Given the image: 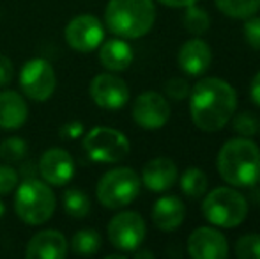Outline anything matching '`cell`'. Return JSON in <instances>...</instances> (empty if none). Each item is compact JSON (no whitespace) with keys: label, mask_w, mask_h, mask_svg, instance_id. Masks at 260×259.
<instances>
[{"label":"cell","mask_w":260,"mask_h":259,"mask_svg":"<svg viewBox=\"0 0 260 259\" xmlns=\"http://www.w3.org/2000/svg\"><path fill=\"white\" fill-rule=\"evenodd\" d=\"M237 108L236 89L216 76L202 78L189 93V116L199 130L214 133L226 126Z\"/></svg>","instance_id":"obj_1"},{"label":"cell","mask_w":260,"mask_h":259,"mask_svg":"<svg viewBox=\"0 0 260 259\" xmlns=\"http://www.w3.org/2000/svg\"><path fill=\"white\" fill-rule=\"evenodd\" d=\"M216 167L223 181L234 188H250L260 181V149L250 137L225 142L218 153Z\"/></svg>","instance_id":"obj_2"},{"label":"cell","mask_w":260,"mask_h":259,"mask_svg":"<svg viewBox=\"0 0 260 259\" xmlns=\"http://www.w3.org/2000/svg\"><path fill=\"white\" fill-rule=\"evenodd\" d=\"M154 20V0H110L105 11L106 27L122 39H138L149 34Z\"/></svg>","instance_id":"obj_3"},{"label":"cell","mask_w":260,"mask_h":259,"mask_svg":"<svg viewBox=\"0 0 260 259\" xmlns=\"http://www.w3.org/2000/svg\"><path fill=\"white\" fill-rule=\"evenodd\" d=\"M246 197L234 187H219L211 190L202 203V215L207 222L218 227H236L243 224L248 215Z\"/></svg>","instance_id":"obj_4"},{"label":"cell","mask_w":260,"mask_h":259,"mask_svg":"<svg viewBox=\"0 0 260 259\" xmlns=\"http://www.w3.org/2000/svg\"><path fill=\"white\" fill-rule=\"evenodd\" d=\"M57 206L53 190L46 181L27 180L18 187L14 195L16 215L30 225H41L50 220Z\"/></svg>","instance_id":"obj_5"},{"label":"cell","mask_w":260,"mask_h":259,"mask_svg":"<svg viewBox=\"0 0 260 259\" xmlns=\"http://www.w3.org/2000/svg\"><path fill=\"white\" fill-rule=\"evenodd\" d=\"M140 185V176L131 167H117L100 180L96 188L98 200L108 210H119L137 199Z\"/></svg>","instance_id":"obj_6"},{"label":"cell","mask_w":260,"mask_h":259,"mask_svg":"<svg viewBox=\"0 0 260 259\" xmlns=\"http://www.w3.org/2000/svg\"><path fill=\"white\" fill-rule=\"evenodd\" d=\"M83 149L92 162L115 163L129 155V140L122 131L108 126H96L83 138Z\"/></svg>","instance_id":"obj_7"},{"label":"cell","mask_w":260,"mask_h":259,"mask_svg":"<svg viewBox=\"0 0 260 259\" xmlns=\"http://www.w3.org/2000/svg\"><path fill=\"white\" fill-rule=\"evenodd\" d=\"M145 220L137 211H122L108 224V238L115 249L135 252L145 240Z\"/></svg>","instance_id":"obj_8"},{"label":"cell","mask_w":260,"mask_h":259,"mask_svg":"<svg viewBox=\"0 0 260 259\" xmlns=\"http://www.w3.org/2000/svg\"><path fill=\"white\" fill-rule=\"evenodd\" d=\"M20 85L30 100L46 101L57 87V76L52 64L39 57L25 63L20 73Z\"/></svg>","instance_id":"obj_9"},{"label":"cell","mask_w":260,"mask_h":259,"mask_svg":"<svg viewBox=\"0 0 260 259\" xmlns=\"http://www.w3.org/2000/svg\"><path fill=\"white\" fill-rule=\"evenodd\" d=\"M105 39V28L94 14H80L66 27V41L73 50L94 52Z\"/></svg>","instance_id":"obj_10"},{"label":"cell","mask_w":260,"mask_h":259,"mask_svg":"<svg viewBox=\"0 0 260 259\" xmlns=\"http://www.w3.org/2000/svg\"><path fill=\"white\" fill-rule=\"evenodd\" d=\"M170 119V105L159 93H142L133 103V121L140 128L159 130Z\"/></svg>","instance_id":"obj_11"},{"label":"cell","mask_w":260,"mask_h":259,"mask_svg":"<svg viewBox=\"0 0 260 259\" xmlns=\"http://www.w3.org/2000/svg\"><path fill=\"white\" fill-rule=\"evenodd\" d=\"M90 98L98 107L106 110H119L129 100V89L120 76L101 73L90 82Z\"/></svg>","instance_id":"obj_12"},{"label":"cell","mask_w":260,"mask_h":259,"mask_svg":"<svg viewBox=\"0 0 260 259\" xmlns=\"http://www.w3.org/2000/svg\"><path fill=\"white\" fill-rule=\"evenodd\" d=\"M193 259H225L229 257V242L225 235L214 227H199L188 236L186 243Z\"/></svg>","instance_id":"obj_13"},{"label":"cell","mask_w":260,"mask_h":259,"mask_svg":"<svg viewBox=\"0 0 260 259\" xmlns=\"http://www.w3.org/2000/svg\"><path fill=\"white\" fill-rule=\"evenodd\" d=\"M39 174L48 185L62 187L68 185L75 176V162L66 149L52 148L43 153L39 160Z\"/></svg>","instance_id":"obj_14"},{"label":"cell","mask_w":260,"mask_h":259,"mask_svg":"<svg viewBox=\"0 0 260 259\" xmlns=\"http://www.w3.org/2000/svg\"><path fill=\"white\" fill-rule=\"evenodd\" d=\"M69 243L62 233L48 229L30 238L27 243L25 257L28 259H64L68 256Z\"/></svg>","instance_id":"obj_15"},{"label":"cell","mask_w":260,"mask_h":259,"mask_svg":"<svg viewBox=\"0 0 260 259\" xmlns=\"http://www.w3.org/2000/svg\"><path fill=\"white\" fill-rule=\"evenodd\" d=\"M211 59H212L211 48L200 38H193L189 41H186L177 53L179 68L186 75H191V76L204 75L209 69V66H211Z\"/></svg>","instance_id":"obj_16"},{"label":"cell","mask_w":260,"mask_h":259,"mask_svg":"<svg viewBox=\"0 0 260 259\" xmlns=\"http://www.w3.org/2000/svg\"><path fill=\"white\" fill-rule=\"evenodd\" d=\"M179 180V170L177 165L167 156H159L151 162L145 163L144 170H142V181H144L145 188L151 192H167L175 185Z\"/></svg>","instance_id":"obj_17"},{"label":"cell","mask_w":260,"mask_h":259,"mask_svg":"<svg viewBox=\"0 0 260 259\" xmlns=\"http://www.w3.org/2000/svg\"><path fill=\"white\" fill-rule=\"evenodd\" d=\"M186 208L177 195H165L156 200L152 208V222L157 229L172 233L184 222Z\"/></svg>","instance_id":"obj_18"},{"label":"cell","mask_w":260,"mask_h":259,"mask_svg":"<svg viewBox=\"0 0 260 259\" xmlns=\"http://www.w3.org/2000/svg\"><path fill=\"white\" fill-rule=\"evenodd\" d=\"M28 118V107L25 100L14 91L0 93V128L16 130L25 125Z\"/></svg>","instance_id":"obj_19"},{"label":"cell","mask_w":260,"mask_h":259,"mask_svg":"<svg viewBox=\"0 0 260 259\" xmlns=\"http://www.w3.org/2000/svg\"><path fill=\"white\" fill-rule=\"evenodd\" d=\"M133 48L124 39H110L101 45L100 61L108 71H124L133 63Z\"/></svg>","instance_id":"obj_20"},{"label":"cell","mask_w":260,"mask_h":259,"mask_svg":"<svg viewBox=\"0 0 260 259\" xmlns=\"http://www.w3.org/2000/svg\"><path fill=\"white\" fill-rule=\"evenodd\" d=\"M207 174L199 167H188L181 174V190L189 199H199L207 192Z\"/></svg>","instance_id":"obj_21"},{"label":"cell","mask_w":260,"mask_h":259,"mask_svg":"<svg viewBox=\"0 0 260 259\" xmlns=\"http://www.w3.org/2000/svg\"><path fill=\"white\" fill-rule=\"evenodd\" d=\"M216 7L225 16L246 20L260 9V0H214Z\"/></svg>","instance_id":"obj_22"},{"label":"cell","mask_w":260,"mask_h":259,"mask_svg":"<svg viewBox=\"0 0 260 259\" xmlns=\"http://www.w3.org/2000/svg\"><path fill=\"white\" fill-rule=\"evenodd\" d=\"M62 203H64L66 213L73 218H85L90 211L89 197L82 190H76V188H68L64 192V197H62Z\"/></svg>","instance_id":"obj_23"},{"label":"cell","mask_w":260,"mask_h":259,"mask_svg":"<svg viewBox=\"0 0 260 259\" xmlns=\"http://www.w3.org/2000/svg\"><path fill=\"white\" fill-rule=\"evenodd\" d=\"M71 249L80 256H92L101 249V236L94 229H82L71 240Z\"/></svg>","instance_id":"obj_24"},{"label":"cell","mask_w":260,"mask_h":259,"mask_svg":"<svg viewBox=\"0 0 260 259\" xmlns=\"http://www.w3.org/2000/svg\"><path fill=\"white\" fill-rule=\"evenodd\" d=\"M184 27L189 34L204 36L209 31V27H211V16H209V13L204 11L202 7L191 4V6L186 7Z\"/></svg>","instance_id":"obj_25"},{"label":"cell","mask_w":260,"mask_h":259,"mask_svg":"<svg viewBox=\"0 0 260 259\" xmlns=\"http://www.w3.org/2000/svg\"><path fill=\"white\" fill-rule=\"evenodd\" d=\"M27 155V142L20 137H11L0 144V160L6 163H16Z\"/></svg>","instance_id":"obj_26"},{"label":"cell","mask_w":260,"mask_h":259,"mask_svg":"<svg viewBox=\"0 0 260 259\" xmlns=\"http://www.w3.org/2000/svg\"><path fill=\"white\" fill-rule=\"evenodd\" d=\"M232 119H234L232 121L234 131L239 133L241 137H255V135L258 133L260 123H258L257 116L251 114V112H241V114H237L236 118H232Z\"/></svg>","instance_id":"obj_27"},{"label":"cell","mask_w":260,"mask_h":259,"mask_svg":"<svg viewBox=\"0 0 260 259\" xmlns=\"http://www.w3.org/2000/svg\"><path fill=\"white\" fill-rule=\"evenodd\" d=\"M236 256L239 259H260V235H244L236 242Z\"/></svg>","instance_id":"obj_28"},{"label":"cell","mask_w":260,"mask_h":259,"mask_svg":"<svg viewBox=\"0 0 260 259\" xmlns=\"http://www.w3.org/2000/svg\"><path fill=\"white\" fill-rule=\"evenodd\" d=\"M165 93L172 98V100H186L191 93V85L188 83V80L181 78V76H175V78H170L167 83H165Z\"/></svg>","instance_id":"obj_29"},{"label":"cell","mask_w":260,"mask_h":259,"mask_svg":"<svg viewBox=\"0 0 260 259\" xmlns=\"http://www.w3.org/2000/svg\"><path fill=\"white\" fill-rule=\"evenodd\" d=\"M243 32L248 45L253 50H258L260 52V16H255L253 14V16L246 18Z\"/></svg>","instance_id":"obj_30"},{"label":"cell","mask_w":260,"mask_h":259,"mask_svg":"<svg viewBox=\"0 0 260 259\" xmlns=\"http://www.w3.org/2000/svg\"><path fill=\"white\" fill-rule=\"evenodd\" d=\"M18 172L11 165L0 163V195H7L16 188Z\"/></svg>","instance_id":"obj_31"},{"label":"cell","mask_w":260,"mask_h":259,"mask_svg":"<svg viewBox=\"0 0 260 259\" xmlns=\"http://www.w3.org/2000/svg\"><path fill=\"white\" fill-rule=\"evenodd\" d=\"M14 76V66L9 57L0 55V87H6L11 83Z\"/></svg>","instance_id":"obj_32"},{"label":"cell","mask_w":260,"mask_h":259,"mask_svg":"<svg viewBox=\"0 0 260 259\" xmlns=\"http://www.w3.org/2000/svg\"><path fill=\"white\" fill-rule=\"evenodd\" d=\"M250 98L257 107H260V71L251 78L250 83Z\"/></svg>","instance_id":"obj_33"},{"label":"cell","mask_w":260,"mask_h":259,"mask_svg":"<svg viewBox=\"0 0 260 259\" xmlns=\"http://www.w3.org/2000/svg\"><path fill=\"white\" fill-rule=\"evenodd\" d=\"M157 2L167 7H188L191 4H197L199 0H157Z\"/></svg>","instance_id":"obj_34"},{"label":"cell","mask_w":260,"mask_h":259,"mask_svg":"<svg viewBox=\"0 0 260 259\" xmlns=\"http://www.w3.org/2000/svg\"><path fill=\"white\" fill-rule=\"evenodd\" d=\"M135 257L137 259H142V257H149V259H152L154 257V252H151V250H135Z\"/></svg>","instance_id":"obj_35"},{"label":"cell","mask_w":260,"mask_h":259,"mask_svg":"<svg viewBox=\"0 0 260 259\" xmlns=\"http://www.w3.org/2000/svg\"><path fill=\"white\" fill-rule=\"evenodd\" d=\"M4 213H6V206H4V203L0 200V218L4 217Z\"/></svg>","instance_id":"obj_36"}]
</instances>
